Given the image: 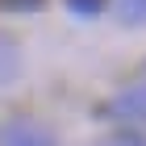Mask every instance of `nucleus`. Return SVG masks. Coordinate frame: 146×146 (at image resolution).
Returning a JSON list of instances; mask_svg holds the SVG:
<instances>
[{
	"label": "nucleus",
	"instance_id": "1",
	"mask_svg": "<svg viewBox=\"0 0 146 146\" xmlns=\"http://www.w3.org/2000/svg\"><path fill=\"white\" fill-rule=\"evenodd\" d=\"M0 146H58L54 129L34 117H17V121L0 125Z\"/></svg>",
	"mask_w": 146,
	"mask_h": 146
},
{
	"label": "nucleus",
	"instance_id": "2",
	"mask_svg": "<svg viewBox=\"0 0 146 146\" xmlns=\"http://www.w3.org/2000/svg\"><path fill=\"white\" fill-rule=\"evenodd\" d=\"M104 113L117 117V121H129V125H146V84H134L121 96H113L104 104Z\"/></svg>",
	"mask_w": 146,
	"mask_h": 146
},
{
	"label": "nucleus",
	"instance_id": "3",
	"mask_svg": "<svg viewBox=\"0 0 146 146\" xmlns=\"http://www.w3.org/2000/svg\"><path fill=\"white\" fill-rule=\"evenodd\" d=\"M21 67V54H17V42L13 38H0V84H9Z\"/></svg>",
	"mask_w": 146,
	"mask_h": 146
},
{
	"label": "nucleus",
	"instance_id": "4",
	"mask_svg": "<svg viewBox=\"0 0 146 146\" xmlns=\"http://www.w3.org/2000/svg\"><path fill=\"white\" fill-rule=\"evenodd\" d=\"M104 4L109 0H67V9L75 17H96V13H104Z\"/></svg>",
	"mask_w": 146,
	"mask_h": 146
},
{
	"label": "nucleus",
	"instance_id": "5",
	"mask_svg": "<svg viewBox=\"0 0 146 146\" xmlns=\"http://www.w3.org/2000/svg\"><path fill=\"white\" fill-rule=\"evenodd\" d=\"M121 17L125 21H142L146 17V0H121Z\"/></svg>",
	"mask_w": 146,
	"mask_h": 146
},
{
	"label": "nucleus",
	"instance_id": "6",
	"mask_svg": "<svg viewBox=\"0 0 146 146\" xmlns=\"http://www.w3.org/2000/svg\"><path fill=\"white\" fill-rule=\"evenodd\" d=\"M4 4H9V9H38L42 0H4Z\"/></svg>",
	"mask_w": 146,
	"mask_h": 146
}]
</instances>
